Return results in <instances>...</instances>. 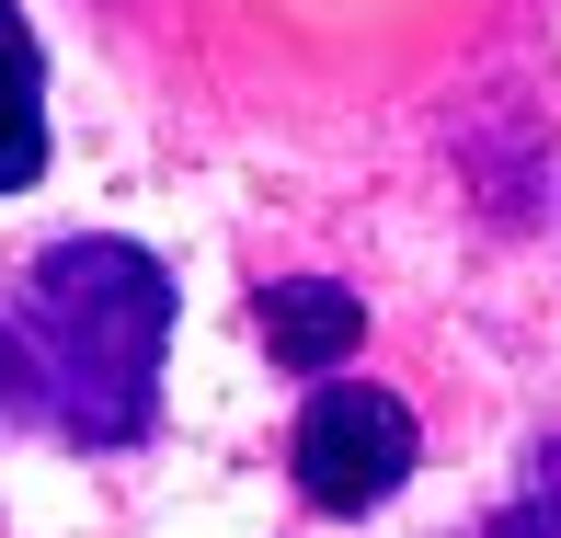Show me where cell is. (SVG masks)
I'll use <instances>...</instances> for the list:
<instances>
[{
	"label": "cell",
	"instance_id": "obj_2",
	"mask_svg": "<svg viewBox=\"0 0 561 538\" xmlns=\"http://www.w3.org/2000/svg\"><path fill=\"white\" fill-rule=\"evenodd\" d=\"M298 481H310L321 516H367V504H390L401 481H413V413H401L390 390H333L310 401V424H298Z\"/></svg>",
	"mask_w": 561,
	"mask_h": 538
},
{
	"label": "cell",
	"instance_id": "obj_5",
	"mask_svg": "<svg viewBox=\"0 0 561 538\" xmlns=\"http://www.w3.org/2000/svg\"><path fill=\"white\" fill-rule=\"evenodd\" d=\"M0 390H12V344H0Z\"/></svg>",
	"mask_w": 561,
	"mask_h": 538
},
{
	"label": "cell",
	"instance_id": "obj_3",
	"mask_svg": "<svg viewBox=\"0 0 561 538\" xmlns=\"http://www.w3.org/2000/svg\"><path fill=\"white\" fill-rule=\"evenodd\" d=\"M46 172V58L23 35V12L0 0V195H23Z\"/></svg>",
	"mask_w": 561,
	"mask_h": 538
},
{
	"label": "cell",
	"instance_id": "obj_4",
	"mask_svg": "<svg viewBox=\"0 0 561 538\" xmlns=\"http://www.w3.org/2000/svg\"><path fill=\"white\" fill-rule=\"evenodd\" d=\"M264 332H275L287 367H333L355 332H367V310H355L344 287H275V298H264Z\"/></svg>",
	"mask_w": 561,
	"mask_h": 538
},
{
	"label": "cell",
	"instance_id": "obj_1",
	"mask_svg": "<svg viewBox=\"0 0 561 538\" xmlns=\"http://www.w3.org/2000/svg\"><path fill=\"white\" fill-rule=\"evenodd\" d=\"M161 344H172V275L138 241H58L23 287V355L58 435L81 447H126L149 435L161 401Z\"/></svg>",
	"mask_w": 561,
	"mask_h": 538
}]
</instances>
